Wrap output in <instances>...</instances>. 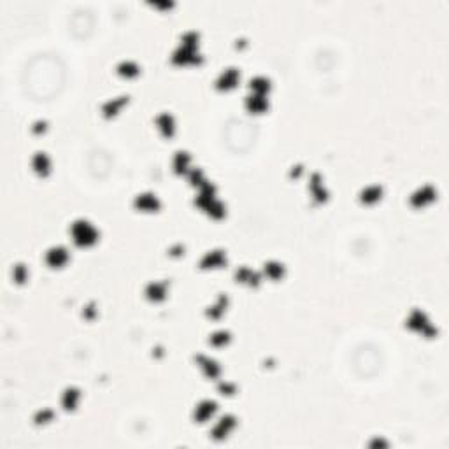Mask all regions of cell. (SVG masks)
<instances>
[{
	"instance_id": "obj_1",
	"label": "cell",
	"mask_w": 449,
	"mask_h": 449,
	"mask_svg": "<svg viewBox=\"0 0 449 449\" xmlns=\"http://www.w3.org/2000/svg\"><path fill=\"white\" fill-rule=\"evenodd\" d=\"M196 33L188 32L183 37V44L179 46L176 53H174V64L186 65V64H196L200 60L198 53H196Z\"/></svg>"
},
{
	"instance_id": "obj_2",
	"label": "cell",
	"mask_w": 449,
	"mask_h": 449,
	"mask_svg": "<svg viewBox=\"0 0 449 449\" xmlns=\"http://www.w3.org/2000/svg\"><path fill=\"white\" fill-rule=\"evenodd\" d=\"M70 233H72V239L77 246H90L96 241V230L84 220L76 221L70 226Z\"/></svg>"
},
{
	"instance_id": "obj_3",
	"label": "cell",
	"mask_w": 449,
	"mask_h": 449,
	"mask_svg": "<svg viewBox=\"0 0 449 449\" xmlns=\"http://www.w3.org/2000/svg\"><path fill=\"white\" fill-rule=\"evenodd\" d=\"M407 325H409L411 328L417 330V332L425 333V335H432V333H433L432 325L428 323V320L425 318V314L419 313V311H414V313L411 314L409 321H407Z\"/></svg>"
},
{
	"instance_id": "obj_4",
	"label": "cell",
	"mask_w": 449,
	"mask_h": 449,
	"mask_svg": "<svg viewBox=\"0 0 449 449\" xmlns=\"http://www.w3.org/2000/svg\"><path fill=\"white\" fill-rule=\"evenodd\" d=\"M135 207L140 209V211H158V207H160V202H158V198L155 195H151V193H144V195H139L135 198Z\"/></svg>"
},
{
	"instance_id": "obj_5",
	"label": "cell",
	"mask_w": 449,
	"mask_h": 449,
	"mask_svg": "<svg viewBox=\"0 0 449 449\" xmlns=\"http://www.w3.org/2000/svg\"><path fill=\"white\" fill-rule=\"evenodd\" d=\"M235 426V419H233L232 416H224L221 417L220 421H218V425L213 428V437L214 439H223L226 437L230 433V430Z\"/></svg>"
},
{
	"instance_id": "obj_6",
	"label": "cell",
	"mask_w": 449,
	"mask_h": 449,
	"mask_svg": "<svg viewBox=\"0 0 449 449\" xmlns=\"http://www.w3.org/2000/svg\"><path fill=\"white\" fill-rule=\"evenodd\" d=\"M237 83H239V72H237L235 68H228V70H224V72L221 74L216 84L220 90H230V88H233Z\"/></svg>"
},
{
	"instance_id": "obj_7",
	"label": "cell",
	"mask_w": 449,
	"mask_h": 449,
	"mask_svg": "<svg viewBox=\"0 0 449 449\" xmlns=\"http://www.w3.org/2000/svg\"><path fill=\"white\" fill-rule=\"evenodd\" d=\"M214 413H216V404L211 402V400H205V402H202V404L196 405L195 419L200 421V423H204V421H207Z\"/></svg>"
},
{
	"instance_id": "obj_8",
	"label": "cell",
	"mask_w": 449,
	"mask_h": 449,
	"mask_svg": "<svg viewBox=\"0 0 449 449\" xmlns=\"http://www.w3.org/2000/svg\"><path fill=\"white\" fill-rule=\"evenodd\" d=\"M67 258H68V255L64 248H53V249H49L48 255H46V261H48L51 267H62V265L67 261Z\"/></svg>"
},
{
	"instance_id": "obj_9",
	"label": "cell",
	"mask_w": 449,
	"mask_h": 449,
	"mask_svg": "<svg viewBox=\"0 0 449 449\" xmlns=\"http://www.w3.org/2000/svg\"><path fill=\"white\" fill-rule=\"evenodd\" d=\"M200 265L204 269H216V267H221V265H224V255L221 251H211L202 258Z\"/></svg>"
},
{
	"instance_id": "obj_10",
	"label": "cell",
	"mask_w": 449,
	"mask_h": 449,
	"mask_svg": "<svg viewBox=\"0 0 449 449\" xmlns=\"http://www.w3.org/2000/svg\"><path fill=\"white\" fill-rule=\"evenodd\" d=\"M157 125H158V128L161 130V133H163L165 137H172L174 135V120H172L170 114H167V112L160 114V116L157 118Z\"/></svg>"
},
{
	"instance_id": "obj_11",
	"label": "cell",
	"mask_w": 449,
	"mask_h": 449,
	"mask_svg": "<svg viewBox=\"0 0 449 449\" xmlns=\"http://www.w3.org/2000/svg\"><path fill=\"white\" fill-rule=\"evenodd\" d=\"M309 188H311L313 196L316 198L318 202L326 200V192H325V188H323V183L320 181V176H318V174H314L313 176V179H311V183H309Z\"/></svg>"
},
{
	"instance_id": "obj_12",
	"label": "cell",
	"mask_w": 449,
	"mask_h": 449,
	"mask_svg": "<svg viewBox=\"0 0 449 449\" xmlns=\"http://www.w3.org/2000/svg\"><path fill=\"white\" fill-rule=\"evenodd\" d=\"M196 360H198L200 367L204 369L205 376H209L211 379H214V377L220 376V367H218L216 361L209 360V358H205V356H196Z\"/></svg>"
},
{
	"instance_id": "obj_13",
	"label": "cell",
	"mask_w": 449,
	"mask_h": 449,
	"mask_svg": "<svg viewBox=\"0 0 449 449\" xmlns=\"http://www.w3.org/2000/svg\"><path fill=\"white\" fill-rule=\"evenodd\" d=\"M165 291H167V285L165 283H151L146 288V295L151 300H161L165 297Z\"/></svg>"
},
{
	"instance_id": "obj_14",
	"label": "cell",
	"mask_w": 449,
	"mask_h": 449,
	"mask_svg": "<svg viewBox=\"0 0 449 449\" xmlns=\"http://www.w3.org/2000/svg\"><path fill=\"white\" fill-rule=\"evenodd\" d=\"M246 105H248V109L251 112H261L267 109V100H265L263 95H255V93H253L251 96H248Z\"/></svg>"
},
{
	"instance_id": "obj_15",
	"label": "cell",
	"mask_w": 449,
	"mask_h": 449,
	"mask_svg": "<svg viewBox=\"0 0 449 449\" xmlns=\"http://www.w3.org/2000/svg\"><path fill=\"white\" fill-rule=\"evenodd\" d=\"M77 400H79V391H77V389H74V388L65 389L64 397H62V404H64L65 409H67V411L76 409Z\"/></svg>"
},
{
	"instance_id": "obj_16",
	"label": "cell",
	"mask_w": 449,
	"mask_h": 449,
	"mask_svg": "<svg viewBox=\"0 0 449 449\" xmlns=\"http://www.w3.org/2000/svg\"><path fill=\"white\" fill-rule=\"evenodd\" d=\"M32 165L35 168V172L40 174V176H46L49 172V160L44 153H37L32 160Z\"/></svg>"
},
{
	"instance_id": "obj_17",
	"label": "cell",
	"mask_w": 449,
	"mask_h": 449,
	"mask_svg": "<svg viewBox=\"0 0 449 449\" xmlns=\"http://www.w3.org/2000/svg\"><path fill=\"white\" fill-rule=\"evenodd\" d=\"M235 277H237V281H241V283H248V285H258V281H260V274L253 272L251 269H246V267H242V269L237 270Z\"/></svg>"
},
{
	"instance_id": "obj_18",
	"label": "cell",
	"mask_w": 449,
	"mask_h": 449,
	"mask_svg": "<svg viewBox=\"0 0 449 449\" xmlns=\"http://www.w3.org/2000/svg\"><path fill=\"white\" fill-rule=\"evenodd\" d=\"M270 84H269V79H265V77H255V79L251 81V90L255 95H267V92H269Z\"/></svg>"
},
{
	"instance_id": "obj_19",
	"label": "cell",
	"mask_w": 449,
	"mask_h": 449,
	"mask_svg": "<svg viewBox=\"0 0 449 449\" xmlns=\"http://www.w3.org/2000/svg\"><path fill=\"white\" fill-rule=\"evenodd\" d=\"M381 193L383 192L379 186H369V188H365L363 192H361V202H365V204H372V202L379 200Z\"/></svg>"
},
{
	"instance_id": "obj_20",
	"label": "cell",
	"mask_w": 449,
	"mask_h": 449,
	"mask_svg": "<svg viewBox=\"0 0 449 449\" xmlns=\"http://www.w3.org/2000/svg\"><path fill=\"white\" fill-rule=\"evenodd\" d=\"M432 198H433V190L430 188V186H425V188L419 190V192L413 196V204L414 205H425L426 202H430Z\"/></svg>"
},
{
	"instance_id": "obj_21",
	"label": "cell",
	"mask_w": 449,
	"mask_h": 449,
	"mask_svg": "<svg viewBox=\"0 0 449 449\" xmlns=\"http://www.w3.org/2000/svg\"><path fill=\"white\" fill-rule=\"evenodd\" d=\"M188 163H190V157L186 153H177L176 158H174V168H176L177 174H183L188 170Z\"/></svg>"
},
{
	"instance_id": "obj_22",
	"label": "cell",
	"mask_w": 449,
	"mask_h": 449,
	"mask_svg": "<svg viewBox=\"0 0 449 449\" xmlns=\"http://www.w3.org/2000/svg\"><path fill=\"white\" fill-rule=\"evenodd\" d=\"M224 307H226V297L223 295V297H220V300H218L216 304L213 305V307L209 309L207 314H209L211 318H214V320H218V318H220L221 314H223Z\"/></svg>"
},
{
	"instance_id": "obj_23",
	"label": "cell",
	"mask_w": 449,
	"mask_h": 449,
	"mask_svg": "<svg viewBox=\"0 0 449 449\" xmlns=\"http://www.w3.org/2000/svg\"><path fill=\"white\" fill-rule=\"evenodd\" d=\"M125 102H127V98H123V96H121V98H116V100L107 102V104L104 105V114H105L107 118H109V116H112V114H116L118 109H120L121 105L125 104Z\"/></svg>"
},
{
	"instance_id": "obj_24",
	"label": "cell",
	"mask_w": 449,
	"mask_h": 449,
	"mask_svg": "<svg viewBox=\"0 0 449 449\" xmlns=\"http://www.w3.org/2000/svg\"><path fill=\"white\" fill-rule=\"evenodd\" d=\"M265 274L270 277V279H279L283 276V265L276 263V261H270V263L265 265Z\"/></svg>"
},
{
	"instance_id": "obj_25",
	"label": "cell",
	"mask_w": 449,
	"mask_h": 449,
	"mask_svg": "<svg viewBox=\"0 0 449 449\" xmlns=\"http://www.w3.org/2000/svg\"><path fill=\"white\" fill-rule=\"evenodd\" d=\"M137 65L133 64V62H123V64H120V67H118V72L121 74V76H127V77H132L137 74Z\"/></svg>"
},
{
	"instance_id": "obj_26",
	"label": "cell",
	"mask_w": 449,
	"mask_h": 449,
	"mask_svg": "<svg viewBox=\"0 0 449 449\" xmlns=\"http://www.w3.org/2000/svg\"><path fill=\"white\" fill-rule=\"evenodd\" d=\"M230 341V335H228V332H216V333H213V337H211V344L213 346H224L226 342Z\"/></svg>"
},
{
	"instance_id": "obj_27",
	"label": "cell",
	"mask_w": 449,
	"mask_h": 449,
	"mask_svg": "<svg viewBox=\"0 0 449 449\" xmlns=\"http://www.w3.org/2000/svg\"><path fill=\"white\" fill-rule=\"evenodd\" d=\"M12 277H14V281L16 283H23L25 277H27V269H25L23 265H16L14 269H12Z\"/></svg>"
},
{
	"instance_id": "obj_28",
	"label": "cell",
	"mask_w": 449,
	"mask_h": 449,
	"mask_svg": "<svg viewBox=\"0 0 449 449\" xmlns=\"http://www.w3.org/2000/svg\"><path fill=\"white\" fill-rule=\"evenodd\" d=\"M51 417H53V413H51V411H42V413L37 414L35 421H37V423H44V421L51 419Z\"/></svg>"
},
{
	"instance_id": "obj_29",
	"label": "cell",
	"mask_w": 449,
	"mask_h": 449,
	"mask_svg": "<svg viewBox=\"0 0 449 449\" xmlns=\"http://www.w3.org/2000/svg\"><path fill=\"white\" fill-rule=\"evenodd\" d=\"M220 389H221V391H226V393H233V386L232 385H226V383H224V385H221Z\"/></svg>"
},
{
	"instance_id": "obj_30",
	"label": "cell",
	"mask_w": 449,
	"mask_h": 449,
	"mask_svg": "<svg viewBox=\"0 0 449 449\" xmlns=\"http://www.w3.org/2000/svg\"><path fill=\"white\" fill-rule=\"evenodd\" d=\"M40 130H44V123H35V127H33V132H40Z\"/></svg>"
}]
</instances>
